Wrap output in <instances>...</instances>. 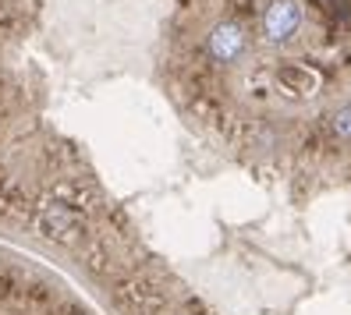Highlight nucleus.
<instances>
[{
  "mask_svg": "<svg viewBox=\"0 0 351 315\" xmlns=\"http://www.w3.org/2000/svg\"><path fill=\"white\" fill-rule=\"evenodd\" d=\"M241 50H245V32H241V25L223 22V25L213 29V36H210V53H213V60H220V64H231Z\"/></svg>",
  "mask_w": 351,
  "mask_h": 315,
  "instance_id": "f03ea898",
  "label": "nucleus"
},
{
  "mask_svg": "<svg viewBox=\"0 0 351 315\" xmlns=\"http://www.w3.org/2000/svg\"><path fill=\"white\" fill-rule=\"evenodd\" d=\"M298 25H302V8L295 0H277L263 18V36L270 39V43H287V39L298 32Z\"/></svg>",
  "mask_w": 351,
  "mask_h": 315,
  "instance_id": "f257e3e1",
  "label": "nucleus"
},
{
  "mask_svg": "<svg viewBox=\"0 0 351 315\" xmlns=\"http://www.w3.org/2000/svg\"><path fill=\"white\" fill-rule=\"evenodd\" d=\"M334 131H337L341 138H351V107L337 110V117H334Z\"/></svg>",
  "mask_w": 351,
  "mask_h": 315,
  "instance_id": "7ed1b4c3",
  "label": "nucleus"
}]
</instances>
